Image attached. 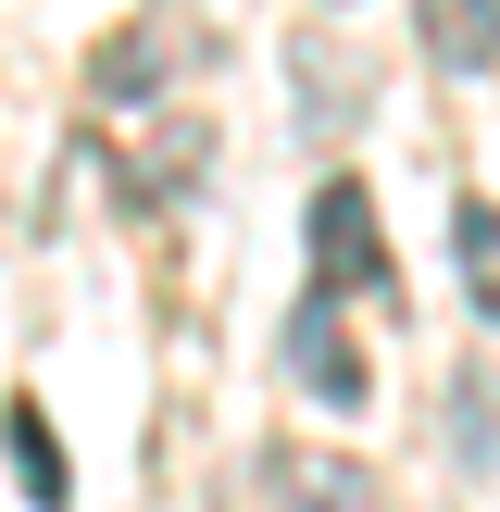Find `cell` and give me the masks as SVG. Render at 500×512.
I'll use <instances>...</instances> for the list:
<instances>
[{"instance_id":"6da1fadb","label":"cell","mask_w":500,"mask_h":512,"mask_svg":"<svg viewBox=\"0 0 500 512\" xmlns=\"http://www.w3.org/2000/svg\"><path fill=\"white\" fill-rule=\"evenodd\" d=\"M250 512H388V488H375L350 450H300V438H275L263 463H250Z\"/></svg>"},{"instance_id":"7a4b0ae2","label":"cell","mask_w":500,"mask_h":512,"mask_svg":"<svg viewBox=\"0 0 500 512\" xmlns=\"http://www.w3.org/2000/svg\"><path fill=\"white\" fill-rule=\"evenodd\" d=\"M300 238H313V288H388V238H375V200L363 188H313V213H300Z\"/></svg>"},{"instance_id":"3957f363","label":"cell","mask_w":500,"mask_h":512,"mask_svg":"<svg viewBox=\"0 0 500 512\" xmlns=\"http://www.w3.org/2000/svg\"><path fill=\"white\" fill-rule=\"evenodd\" d=\"M288 375L325 400V413H363V400H375V363L350 350V325H338V300H325V288L288 313Z\"/></svg>"},{"instance_id":"277c9868","label":"cell","mask_w":500,"mask_h":512,"mask_svg":"<svg viewBox=\"0 0 500 512\" xmlns=\"http://www.w3.org/2000/svg\"><path fill=\"white\" fill-rule=\"evenodd\" d=\"M425 50L450 75H488L500 63V0H425Z\"/></svg>"},{"instance_id":"5b68a950","label":"cell","mask_w":500,"mask_h":512,"mask_svg":"<svg viewBox=\"0 0 500 512\" xmlns=\"http://www.w3.org/2000/svg\"><path fill=\"white\" fill-rule=\"evenodd\" d=\"M0 438H13V475H25V500H50V512L75 500V463H63V438H50L38 413H0Z\"/></svg>"},{"instance_id":"8992f818","label":"cell","mask_w":500,"mask_h":512,"mask_svg":"<svg viewBox=\"0 0 500 512\" xmlns=\"http://www.w3.org/2000/svg\"><path fill=\"white\" fill-rule=\"evenodd\" d=\"M450 413H463V425H450V438H463V463H488V450H500V388H488V375H463V388H450Z\"/></svg>"}]
</instances>
